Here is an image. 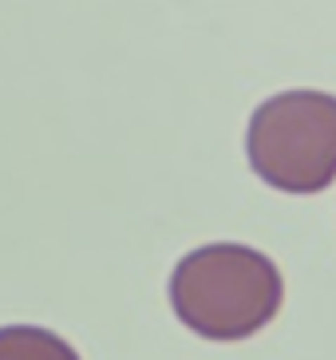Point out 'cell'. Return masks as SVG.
I'll return each instance as SVG.
<instances>
[{"instance_id":"2","label":"cell","mask_w":336,"mask_h":360,"mask_svg":"<svg viewBox=\"0 0 336 360\" xmlns=\"http://www.w3.org/2000/svg\"><path fill=\"white\" fill-rule=\"evenodd\" d=\"M245 155L253 174L281 194H321L336 182V96L277 91L250 115Z\"/></svg>"},{"instance_id":"3","label":"cell","mask_w":336,"mask_h":360,"mask_svg":"<svg viewBox=\"0 0 336 360\" xmlns=\"http://www.w3.org/2000/svg\"><path fill=\"white\" fill-rule=\"evenodd\" d=\"M0 360H79V352L52 328L0 325Z\"/></svg>"},{"instance_id":"1","label":"cell","mask_w":336,"mask_h":360,"mask_svg":"<svg viewBox=\"0 0 336 360\" xmlns=\"http://www.w3.org/2000/svg\"><path fill=\"white\" fill-rule=\"evenodd\" d=\"M174 317L202 340H245L281 313L285 281L253 245L214 242L190 250L167 281Z\"/></svg>"}]
</instances>
